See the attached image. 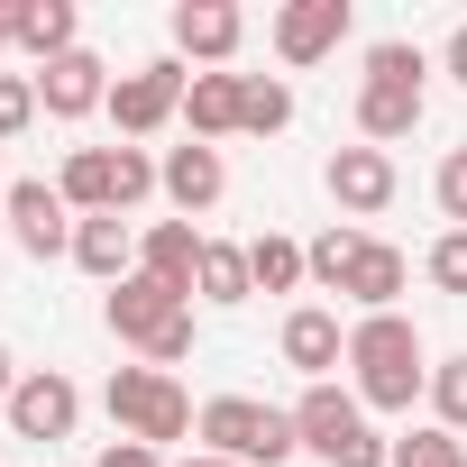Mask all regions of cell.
Returning <instances> with one entry per match:
<instances>
[{"instance_id":"ba28073f","label":"cell","mask_w":467,"mask_h":467,"mask_svg":"<svg viewBox=\"0 0 467 467\" xmlns=\"http://www.w3.org/2000/svg\"><path fill=\"white\" fill-rule=\"evenodd\" d=\"M183 92H192V74H183L174 56H156V65L119 74V83H110V119H119V138H156V129L183 110Z\"/></svg>"},{"instance_id":"1f68e13d","label":"cell","mask_w":467,"mask_h":467,"mask_svg":"<svg viewBox=\"0 0 467 467\" xmlns=\"http://www.w3.org/2000/svg\"><path fill=\"white\" fill-rule=\"evenodd\" d=\"M449 74H458V83H467V19H458V28H449Z\"/></svg>"},{"instance_id":"44dd1931","label":"cell","mask_w":467,"mask_h":467,"mask_svg":"<svg viewBox=\"0 0 467 467\" xmlns=\"http://www.w3.org/2000/svg\"><path fill=\"white\" fill-rule=\"evenodd\" d=\"M248 275H257V294H294L312 275V248L285 239V229H266V239H248Z\"/></svg>"},{"instance_id":"4dcf8cb0","label":"cell","mask_w":467,"mask_h":467,"mask_svg":"<svg viewBox=\"0 0 467 467\" xmlns=\"http://www.w3.org/2000/svg\"><path fill=\"white\" fill-rule=\"evenodd\" d=\"M101 467H165V458H156L147 440H110V449H101Z\"/></svg>"},{"instance_id":"836d02e7","label":"cell","mask_w":467,"mask_h":467,"mask_svg":"<svg viewBox=\"0 0 467 467\" xmlns=\"http://www.w3.org/2000/svg\"><path fill=\"white\" fill-rule=\"evenodd\" d=\"M0 47H19V10H0Z\"/></svg>"},{"instance_id":"8fae6325","label":"cell","mask_w":467,"mask_h":467,"mask_svg":"<svg viewBox=\"0 0 467 467\" xmlns=\"http://www.w3.org/2000/svg\"><path fill=\"white\" fill-rule=\"evenodd\" d=\"M37 110H56V119L110 110V74H101V56H92V47H74V56L37 65Z\"/></svg>"},{"instance_id":"603a6c76","label":"cell","mask_w":467,"mask_h":467,"mask_svg":"<svg viewBox=\"0 0 467 467\" xmlns=\"http://www.w3.org/2000/svg\"><path fill=\"white\" fill-rule=\"evenodd\" d=\"M192 294H202V303H220V312H229V303H248V294H257V275H248V248H220V239H202V275H192Z\"/></svg>"},{"instance_id":"6da1fadb","label":"cell","mask_w":467,"mask_h":467,"mask_svg":"<svg viewBox=\"0 0 467 467\" xmlns=\"http://www.w3.org/2000/svg\"><path fill=\"white\" fill-rule=\"evenodd\" d=\"M348 367H358V403H367V412H412V394L431 385L421 330H412L403 312H367V321L348 330Z\"/></svg>"},{"instance_id":"277c9868","label":"cell","mask_w":467,"mask_h":467,"mask_svg":"<svg viewBox=\"0 0 467 467\" xmlns=\"http://www.w3.org/2000/svg\"><path fill=\"white\" fill-rule=\"evenodd\" d=\"M192 431L211 440V458H239V467H285V458L303 449L294 412H275V403H248V394H220V403H202V412H192Z\"/></svg>"},{"instance_id":"d4e9b609","label":"cell","mask_w":467,"mask_h":467,"mask_svg":"<svg viewBox=\"0 0 467 467\" xmlns=\"http://www.w3.org/2000/svg\"><path fill=\"white\" fill-rule=\"evenodd\" d=\"M358 239H367V229H321V239H312V285H348V257H358Z\"/></svg>"},{"instance_id":"ac0fdd59","label":"cell","mask_w":467,"mask_h":467,"mask_svg":"<svg viewBox=\"0 0 467 467\" xmlns=\"http://www.w3.org/2000/svg\"><path fill=\"white\" fill-rule=\"evenodd\" d=\"M348 358V339H339V312H321V303H303V312H285V367H303L312 385L330 376Z\"/></svg>"},{"instance_id":"f546056e","label":"cell","mask_w":467,"mask_h":467,"mask_svg":"<svg viewBox=\"0 0 467 467\" xmlns=\"http://www.w3.org/2000/svg\"><path fill=\"white\" fill-rule=\"evenodd\" d=\"M440 211L467 229V147H449V156H440Z\"/></svg>"},{"instance_id":"4316f807","label":"cell","mask_w":467,"mask_h":467,"mask_svg":"<svg viewBox=\"0 0 467 467\" xmlns=\"http://www.w3.org/2000/svg\"><path fill=\"white\" fill-rule=\"evenodd\" d=\"M394 467H467V449L449 431H403L394 440Z\"/></svg>"},{"instance_id":"5bb4252c","label":"cell","mask_w":467,"mask_h":467,"mask_svg":"<svg viewBox=\"0 0 467 467\" xmlns=\"http://www.w3.org/2000/svg\"><path fill=\"white\" fill-rule=\"evenodd\" d=\"M239 37H248V19L229 10V0H183V10H174V47H183L192 65H229Z\"/></svg>"},{"instance_id":"8992f818","label":"cell","mask_w":467,"mask_h":467,"mask_svg":"<svg viewBox=\"0 0 467 467\" xmlns=\"http://www.w3.org/2000/svg\"><path fill=\"white\" fill-rule=\"evenodd\" d=\"M165 174L138 156V147H74L65 156V174H56V192L83 211V220H101V211H129V202H147Z\"/></svg>"},{"instance_id":"d6a6232c","label":"cell","mask_w":467,"mask_h":467,"mask_svg":"<svg viewBox=\"0 0 467 467\" xmlns=\"http://www.w3.org/2000/svg\"><path fill=\"white\" fill-rule=\"evenodd\" d=\"M10 394H19V367H10V348H0V412H10Z\"/></svg>"},{"instance_id":"f1b7e54d","label":"cell","mask_w":467,"mask_h":467,"mask_svg":"<svg viewBox=\"0 0 467 467\" xmlns=\"http://www.w3.org/2000/svg\"><path fill=\"white\" fill-rule=\"evenodd\" d=\"M37 119V74H0V138H19Z\"/></svg>"},{"instance_id":"ffe728a7","label":"cell","mask_w":467,"mask_h":467,"mask_svg":"<svg viewBox=\"0 0 467 467\" xmlns=\"http://www.w3.org/2000/svg\"><path fill=\"white\" fill-rule=\"evenodd\" d=\"M403 248H385V239H358V257H348V303H367V312H394V294H403Z\"/></svg>"},{"instance_id":"2e32d148","label":"cell","mask_w":467,"mask_h":467,"mask_svg":"<svg viewBox=\"0 0 467 467\" xmlns=\"http://www.w3.org/2000/svg\"><path fill=\"white\" fill-rule=\"evenodd\" d=\"M156 174H165V202H174L183 220H192V211H211V202L229 192V165H220V147H202V138H192V147H174Z\"/></svg>"},{"instance_id":"cb8c5ba5","label":"cell","mask_w":467,"mask_h":467,"mask_svg":"<svg viewBox=\"0 0 467 467\" xmlns=\"http://www.w3.org/2000/svg\"><path fill=\"white\" fill-rule=\"evenodd\" d=\"M431 412H440V431H467V358L431 367Z\"/></svg>"},{"instance_id":"7c38bea8","label":"cell","mask_w":467,"mask_h":467,"mask_svg":"<svg viewBox=\"0 0 467 467\" xmlns=\"http://www.w3.org/2000/svg\"><path fill=\"white\" fill-rule=\"evenodd\" d=\"M348 37V0H285L275 10V56L285 65H321Z\"/></svg>"},{"instance_id":"7a4b0ae2","label":"cell","mask_w":467,"mask_h":467,"mask_svg":"<svg viewBox=\"0 0 467 467\" xmlns=\"http://www.w3.org/2000/svg\"><path fill=\"white\" fill-rule=\"evenodd\" d=\"M110 339L138 348L147 367H174V358H192V303L165 294L156 275H129V285H110Z\"/></svg>"},{"instance_id":"3957f363","label":"cell","mask_w":467,"mask_h":467,"mask_svg":"<svg viewBox=\"0 0 467 467\" xmlns=\"http://www.w3.org/2000/svg\"><path fill=\"white\" fill-rule=\"evenodd\" d=\"M294 431H303V449H312L321 467H394V440H376L367 403L339 394V385H312V394L294 403Z\"/></svg>"},{"instance_id":"9c48e42d","label":"cell","mask_w":467,"mask_h":467,"mask_svg":"<svg viewBox=\"0 0 467 467\" xmlns=\"http://www.w3.org/2000/svg\"><path fill=\"white\" fill-rule=\"evenodd\" d=\"M74 421H83L74 376H56V367L19 376V394H10V431H19V440H74Z\"/></svg>"},{"instance_id":"d6986e66","label":"cell","mask_w":467,"mask_h":467,"mask_svg":"<svg viewBox=\"0 0 467 467\" xmlns=\"http://www.w3.org/2000/svg\"><path fill=\"white\" fill-rule=\"evenodd\" d=\"M183 119H192V138H202V147H211V138H229V129L248 119V74H192Z\"/></svg>"},{"instance_id":"9a60e30c","label":"cell","mask_w":467,"mask_h":467,"mask_svg":"<svg viewBox=\"0 0 467 467\" xmlns=\"http://www.w3.org/2000/svg\"><path fill=\"white\" fill-rule=\"evenodd\" d=\"M330 202L358 211V220L385 211V202H394V156H385V147H339V156H330Z\"/></svg>"},{"instance_id":"52a82bcc","label":"cell","mask_w":467,"mask_h":467,"mask_svg":"<svg viewBox=\"0 0 467 467\" xmlns=\"http://www.w3.org/2000/svg\"><path fill=\"white\" fill-rule=\"evenodd\" d=\"M110 421H119V440L165 449V440L192 431V403H183V385L165 367H110Z\"/></svg>"},{"instance_id":"e575fe53","label":"cell","mask_w":467,"mask_h":467,"mask_svg":"<svg viewBox=\"0 0 467 467\" xmlns=\"http://www.w3.org/2000/svg\"><path fill=\"white\" fill-rule=\"evenodd\" d=\"M183 467H239V458H211V449H202V458H183Z\"/></svg>"},{"instance_id":"484cf974","label":"cell","mask_w":467,"mask_h":467,"mask_svg":"<svg viewBox=\"0 0 467 467\" xmlns=\"http://www.w3.org/2000/svg\"><path fill=\"white\" fill-rule=\"evenodd\" d=\"M421 266H431V285H440V294H458V303H467V229H440Z\"/></svg>"},{"instance_id":"4fadbf2b","label":"cell","mask_w":467,"mask_h":467,"mask_svg":"<svg viewBox=\"0 0 467 467\" xmlns=\"http://www.w3.org/2000/svg\"><path fill=\"white\" fill-rule=\"evenodd\" d=\"M138 275H156L165 294L192 303V275H202V239H192V220H147V229H138Z\"/></svg>"},{"instance_id":"83f0119b","label":"cell","mask_w":467,"mask_h":467,"mask_svg":"<svg viewBox=\"0 0 467 467\" xmlns=\"http://www.w3.org/2000/svg\"><path fill=\"white\" fill-rule=\"evenodd\" d=\"M285 119H294V92H285V83H248V119H239V129H248V138H275Z\"/></svg>"},{"instance_id":"7402d4cb","label":"cell","mask_w":467,"mask_h":467,"mask_svg":"<svg viewBox=\"0 0 467 467\" xmlns=\"http://www.w3.org/2000/svg\"><path fill=\"white\" fill-rule=\"evenodd\" d=\"M19 47H28L37 65L74 56V0H19Z\"/></svg>"},{"instance_id":"30bf717a","label":"cell","mask_w":467,"mask_h":467,"mask_svg":"<svg viewBox=\"0 0 467 467\" xmlns=\"http://www.w3.org/2000/svg\"><path fill=\"white\" fill-rule=\"evenodd\" d=\"M10 229H19V248L28 257H74V202L56 183H10Z\"/></svg>"},{"instance_id":"5b68a950","label":"cell","mask_w":467,"mask_h":467,"mask_svg":"<svg viewBox=\"0 0 467 467\" xmlns=\"http://www.w3.org/2000/svg\"><path fill=\"white\" fill-rule=\"evenodd\" d=\"M358 129H367V147H385V138H412V129H421V47H403V37L367 47Z\"/></svg>"},{"instance_id":"e0dca14e","label":"cell","mask_w":467,"mask_h":467,"mask_svg":"<svg viewBox=\"0 0 467 467\" xmlns=\"http://www.w3.org/2000/svg\"><path fill=\"white\" fill-rule=\"evenodd\" d=\"M74 266H83V275H101V285H129V275H138V229H129L119 211L83 220V229H74Z\"/></svg>"},{"instance_id":"d590c367","label":"cell","mask_w":467,"mask_h":467,"mask_svg":"<svg viewBox=\"0 0 467 467\" xmlns=\"http://www.w3.org/2000/svg\"><path fill=\"white\" fill-rule=\"evenodd\" d=\"M0 211H10V174H0Z\"/></svg>"}]
</instances>
